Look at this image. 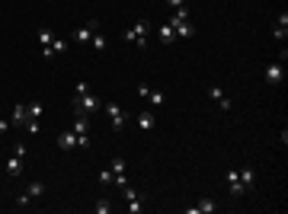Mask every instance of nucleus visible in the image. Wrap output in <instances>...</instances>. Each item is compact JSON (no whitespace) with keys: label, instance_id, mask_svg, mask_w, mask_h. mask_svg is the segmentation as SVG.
<instances>
[{"label":"nucleus","instance_id":"obj_21","mask_svg":"<svg viewBox=\"0 0 288 214\" xmlns=\"http://www.w3.org/2000/svg\"><path fill=\"white\" fill-rule=\"evenodd\" d=\"M186 19H189V10H186V7H180V10L170 13V23H186Z\"/></svg>","mask_w":288,"mask_h":214},{"label":"nucleus","instance_id":"obj_24","mask_svg":"<svg viewBox=\"0 0 288 214\" xmlns=\"http://www.w3.org/2000/svg\"><path fill=\"white\" fill-rule=\"evenodd\" d=\"M141 211H144V201H141V195H138V198L128 201V214H141Z\"/></svg>","mask_w":288,"mask_h":214},{"label":"nucleus","instance_id":"obj_30","mask_svg":"<svg viewBox=\"0 0 288 214\" xmlns=\"http://www.w3.org/2000/svg\"><path fill=\"white\" fill-rule=\"evenodd\" d=\"M77 147L87 150V147H90V134H77Z\"/></svg>","mask_w":288,"mask_h":214},{"label":"nucleus","instance_id":"obj_16","mask_svg":"<svg viewBox=\"0 0 288 214\" xmlns=\"http://www.w3.org/2000/svg\"><path fill=\"white\" fill-rule=\"evenodd\" d=\"M138 128H141V131H151L154 128V112H151V109L138 112Z\"/></svg>","mask_w":288,"mask_h":214},{"label":"nucleus","instance_id":"obj_19","mask_svg":"<svg viewBox=\"0 0 288 214\" xmlns=\"http://www.w3.org/2000/svg\"><path fill=\"white\" fill-rule=\"evenodd\" d=\"M272 35H275V38H279V42H282V38H285V35H288V13H282V16H279V23H275V29H272Z\"/></svg>","mask_w":288,"mask_h":214},{"label":"nucleus","instance_id":"obj_6","mask_svg":"<svg viewBox=\"0 0 288 214\" xmlns=\"http://www.w3.org/2000/svg\"><path fill=\"white\" fill-rule=\"evenodd\" d=\"M96 32H99V19H90V23H87V26H80V29H77V45H90V38L93 35H96Z\"/></svg>","mask_w":288,"mask_h":214},{"label":"nucleus","instance_id":"obj_4","mask_svg":"<svg viewBox=\"0 0 288 214\" xmlns=\"http://www.w3.org/2000/svg\"><path fill=\"white\" fill-rule=\"evenodd\" d=\"M103 109H106V115H109V122H112V128H115V131H119V128H125L128 115H125V109H122L119 102H103Z\"/></svg>","mask_w":288,"mask_h":214},{"label":"nucleus","instance_id":"obj_17","mask_svg":"<svg viewBox=\"0 0 288 214\" xmlns=\"http://www.w3.org/2000/svg\"><path fill=\"white\" fill-rule=\"evenodd\" d=\"M10 125H26V102H16L13 115H10Z\"/></svg>","mask_w":288,"mask_h":214},{"label":"nucleus","instance_id":"obj_15","mask_svg":"<svg viewBox=\"0 0 288 214\" xmlns=\"http://www.w3.org/2000/svg\"><path fill=\"white\" fill-rule=\"evenodd\" d=\"M215 208H218V205H215L212 198H202L198 205H192V208H189V214H212Z\"/></svg>","mask_w":288,"mask_h":214},{"label":"nucleus","instance_id":"obj_35","mask_svg":"<svg viewBox=\"0 0 288 214\" xmlns=\"http://www.w3.org/2000/svg\"><path fill=\"white\" fill-rule=\"evenodd\" d=\"M7 131H10V122H7V118H0V134H7Z\"/></svg>","mask_w":288,"mask_h":214},{"label":"nucleus","instance_id":"obj_18","mask_svg":"<svg viewBox=\"0 0 288 214\" xmlns=\"http://www.w3.org/2000/svg\"><path fill=\"white\" fill-rule=\"evenodd\" d=\"M237 176H240V182H243V189H247V192H250L253 185H256V176H253V169L243 166V169H237Z\"/></svg>","mask_w":288,"mask_h":214},{"label":"nucleus","instance_id":"obj_32","mask_svg":"<svg viewBox=\"0 0 288 214\" xmlns=\"http://www.w3.org/2000/svg\"><path fill=\"white\" fill-rule=\"evenodd\" d=\"M90 93V83H77V90H74V96H87Z\"/></svg>","mask_w":288,"mask_h":214},{"label":"nucleus","instance_id":"obj_11","mask_svg":"<svg viewBox=\"0 0 288 214\" xmlns=\"http://www.w3.org/2000/svg\"><path fill=\"white\" fill-rule=\"evenodd\" d=\"M157 38H160V45H173L176 42V32H173V26H157Z\"/></svg>","mask_w":288,"mask_h":214},{"label":"nucleus","instance_id":"obj_29","mask_svg":"<svg viewBox=\"0 0 288 214\" xmlns=\"http://www.w3.org/2000/svg\"><path fill=\"white\" fill-rule=\"evenodd\" d=\"M99 182H103V185L112 182V169H99Z\"/></svg>","mask_w":288,"mask_h":214},{"label":"nucleus","instance_id":"obj_14","mask_svg":"<svg viewBox=\"0 0 288 214\" xmlns=\"http://www.w3.org/2000/svg\"><path fill=\"white\" fill-rule=\"evenodd\" d=\"M26 195H29L32 201H36V198H42V195H45V182H42V179H32V182L26 185Z\"/></svg>","mask_w":288,"mask_h":214},{"label":"nucleus","instance_id":"obj_20","mask_svg":"<svg viewBox=\"0 0 288 214\" xmlns=\"http://www.w3.org/2000/svg\"><path fill=\"white\" fill-rule=\"evenodd\" d=\"M147 102L157 109V106H163V102H167V96H163V90H151V93H147Z\"/></svg>","mask_w":288,"mask_h":214},{"label":"nucleus","instance_id":"obj_23","mask_svg":"<svg viewBox=\"0 0 288 214\" xmlns=\"http://www.w3.org/2000/svg\"><path fill=\"white\" fill-rule=\"evenodd\" d=\"M38 42H42V48H52V42H54V35L48 29H38Z\"/></svg>","mask_w":288,"mask_h":214},{"label":"nucleus","instance_id":"obj_8","mask_svg":"<svg viewBox=\"0 0 288 214\" xmlns=\"http://www.w3.org/2000/svg\"><path fill=\"white\" fill-rule=\"evenodd\" d=\"M208 96H212V99L218 102L221 112H231V99H228V93L221 90V86H212V90H208Z\"/></svg>","mask_w":288,"mask_h":214},{"label":"nucleus","instance_id":"obj_22","mask_svg":"<svg viewBox=\"0 0 288 214\" xmlns=\"http://www.w3.org/2000/svg\"><path fill=\"white\" fill-rule=\"evenodd\" d=\"M93 211H96V214H109V211H112V201H109V198H99L96 205H93Z\"/></svg>","mask_w":288,"mask_h":214},{"label":"nucleus","instance_id":"obj_5","mask_svg":"<svg viewBox=\"0 0 288 214\" xmlns=\"http://www.w3.org/2000/svg\"><path fill=\"white\" fill-rule=\"evenodd\" d=\"M109 169H112V182L119 185H128V169H125V160H122V157H112V160H109Z\"/></svg>","mask_w":288,"mask_h":214},{"label":"nucleus","instance_id":"obj_12","mask_svg":"<svg viewBox=\"0 0 288 214\" xmlns=\"http://www.w3.org/2000/svg\"><path fill=\"white\" fill-rule=\"evenodd\" d=\"M58 147H61V150H74V147H77V134H74V131H61V134H58Z\"/></svg>","mask_w":288,"mask_h":214},{"label":"nucleus","instance_id":"obj_31","mask_svg":"<svg viewBox=\"0 0 288 214\" xmlns=\"http://www.w3.org/2000/svg\"><path fill=\"white\" fill-rule=\"evenodd\" d=\"M29 205H32L29 195H16V208H29Z\"/></svg>","mask_w":288,"mask_h":214},{"label":"nucleus","instance_id":"obj_34","mask_svg":"<svg viewBox=\"0 0 288 214\" xmlns=\"http://www.w3.org/2000/svg\"><path fill=\"white\" fill-rule=\"evenodd\" d=\"M167 7L170 10H180V7H186V0H167Z\"/></svg>","mask_w":288,"mask_h":214},{"label":"nucleus","instance_id":"obj_7","mask_svg":"<svg viewBox=\"0 0 288 214\" xmlns=\"http://www.w3.org/2000/svg\"><path fill=\"white\" fill-rule=\"evenodd\" d=\"M266 83L269 86H279L282 80H285V67H282V61H275V64H269V67H266Z\"/></svg>","mask_w":288,"mask_h":214},{"label":"nucleus","instance_id":"obj_33","mask_svg":"<svg viewBox=\"0 0 288 214\" xmlns=\"http://www.w3.org/2000/svg\"><path fill=\"white\" fill-rule=\"evenodd\" d=\"M147 93H151V86H147V83H138V96H141V99H147Z\"/></svg>","mask_w":288,"mask_h":214},{"label":"nucleus","instance_id":"obj_10","mask_svg":"<svg viewBox=\"0 0 288 214\" xmlns=\"http://www.w3.org/2000/svg\"><path fill=\"white\" fill-rule=\"evenodd\" d=\"M170 26H173L176 38H192V35H196V26H192L189 19H186V23H170Z\"/></svg>","mask_w":288,"mask_h":214},{"label":"nucleus","instance_id":"obj_9","mask_svg":"<svg viewBox=\"0 0 288 214\" xmlns=\"http://www.w3.org/2000/svg\"><path fill=\"white\" fill-rule=\"evenodd\" d=\"M228 189H231V195H247V189H243V182H240V176H237V169H228Z\"/></svg>","mask_w":288,"mask_h":214},{"label":"nucleus","instance_id":"obj_28","mask_svg":"<svg viewBox=\"0 0 288 214\" xmlns=\"http://www.w3.org/2000/svg\"><path fill=\"white\" fill-rule=\"evenodd\" d=\"M90 45L96 48V51H103V48H106V38H103V35H93V38H90Z\"/></svg>","mask_w":288,"mask_h":214},{"label":"nucleus","instance_id":"obj_2","mask_svg":"<svg viewBox=\"0 0 288 214\" xmlns=\"http://www.w3.org/2000/svg\"><path fill=\"white\" fill-rule=\"evenodd\" d=\"M96 109H103V99H99V96H93V93L74 96V115H90V112H96Z\"/></svg>","mask_w":288,"mask_h":214},{"label":"nucleus","instance_id":"obj_25","mask_svg":"<svg viewBox=\"0 0 288 214\" xmlns=\"http://www.w3.org/2000/svg\"><path fill=\"white\" fill-rule=\"evenodd\" d=\"M26 131H29V134H38V131H42L38 118H26Z\"/></svg>","mask_w":288,"mask_h":214},{"label":"nucleus","instance_id":"obj_13","mask_svg":"<svg viewBox=\"0 0 288 214\" xmlns=\"http://www.w3.org/2000/svg\"><path fill=\"white\" fill-rule=\"evenodd\" d=\"M74 134H90V115H74Z\"/></svg>","mask_w":288,"mask_h":214},{"label":"nucleus","instance_id":"obj_3","mask_svg":"<svg viewBox=\"0 0 288 214\" xmlns=\"http://www.w3.org/2000/svg\"><path fill=\"white\" fill-rule=\"evenodd\" d=\"M23 157H26V144H16L13 157H10V163H7V176L10 179H19V173H23Z\"/></svg>","mask_w":288,"mask_h":214},{"label":"nucleus","instance_id":"obj_26","mask_svg":"<svg viewBox=\"0 0 288 214\" xmlns=\"http://www.w3.org/2000/svg\"><path fill=\"white\" fill-rule=\"evenodd\" d=\"M64 48H68V42H64V38H54V42H52V54H61Z\"/></svg>","mask_w":288,"mask_h":214},{"label":"nucleus","instance_id":"obj_27","mask_svg":"<svg viewBox=\"0 0 288 214\" xmlns=\"http://www.w3.org/2000/svg\"><path fill=\"white\" fill-rule=\"evenodd\" d=\"M122 198H125V201H131V198H138V192L131 189V185H122Z\"/></svg>","mask_w":288,"mask_h":214},{"label":"nucleus","instance_id":"obj_1","mask_svg":"<svg viewBox=\"0 0 288 214\" xmlns=\"http://www.w3.org/2000/svg\"><path fill=\"white\" fill-rule=\"evenodd\" d=\"M154 32V23L151 19H138L131 29H125L122 32V38L125 42H131V45H138V48H147V35Z\"/></svg>","mask_w":288,"mask_h":214}]
</instances>
